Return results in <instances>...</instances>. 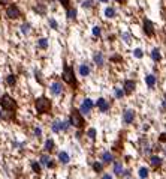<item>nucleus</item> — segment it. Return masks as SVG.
Segmentation results:
<instances>
[{
	"label": "nucleus",
	"instance_id": "1",
	"mask_svg": "<svg viewBox=\"0 0 166 179\" xmlns=\"http://www.w3.org/2000/svg\"><path fill=\"white\" fill-rule=\"evenodd\" d=\"M61 80H63V83L67 86H70L72 89H76V86H78V80H76V74H75L74 68L70 66V65H65L63 66V72H61Z\"/></svg>",
	"mask_w": 166,
	"mask_h": 179
},
{
	"label": "nucleus",
	"instance_id": "2",
	"mask_svg": "<svg viewBox=\"0 0 166 179\" xmlns=\"http://www.w3.org/2000/svg\"><path fill=\"white\" fill-rule=\"evenodd\" d=\"M34 109L39 114H43V113H50L51 109H52V102L48 96H39L36 101H34Z\"/></svg>",
	"mask_w": 166,
	"mask_h": 179
},
{
	"label": "nucleus",
	"instance_id": "3",
	"mask_svg": "<svg viewBox=\"0 0 166 179\" xmlns=\"http://www.w3.org/2000/svg\"><path fill=\"white\" fill-rule=\"evenodd\" d=\"M69 123H70L72 127L78 128V129L84 128V125H85L84 114L79 110H78V109H72V111H70V116H69Z\"/></svg>",
	"mask_w": 166,
	"mask_h": 179
},
{
	"label": "nucleus",
	"instance_id": "4",
	"mask_svg": "<svg viewBox=\"0 0 166 179\" xmlns=\"http://www.w3.org/2000/svg\"><path fill=\"white\" fill-rule=\"evenodd\" d=\"M5 15H6V18L8 20H18V18L23 17V11H21V8L18 6L17 3H9L8 6H5Z\"/></svg>",
	"mask_w": 166,
	"mask_h": 179
},
{
	"label": "nucleus",
	"instance_id": "5",
	"mask_svg": "<svg viewBox=\"0 0 166 179\" xmlns=\"http://www.w3.org/2000/svg\"><path fill=\"white\" fill-rule=\"evenodd\" d=\"M0 107L5 110H17V101L11 96L9 94L0 95Z\"/></svg>",
	"mask_w": 166,
	"mask_h": 179
},
{
	"label": "nucleus",
	"instance_id": "6",
	"mask_svg": "<svg viewBox=\"0 0 166 179\" xmlns=\"http://www.w3.org/2000/svg\"><path fill=\"white\" fill-rule=\"evenodd\" d=\"M142 32L145 33V36H148V38H153L154 33H156L154 23H153L148 17H144V20H142Z\"/></svg>",
	"mask_w": 166,
	"mask_h": 179
},
{
	"label": "nucleus",
	"instance_id": "7",
	"mask_svg": "<svg viewBox=\"0 0 166 179\" xmlns=\"http://www.w3.org/2000/svg\"><path fill=\"white\" fill-rule=\"evenodd\" d=\"M93 109H94V102H93L92 98H84L81 105H79V111L83 113L84 116H87V114L92 113Z\"/></svg>",
	"mask_w": 166,
	"mask_h": 179
},
{
	"label": "nucleus",
	"instance_id": "8",
	"mask_svg": "<svg viewBox=\"0 0 166 179\" xmlns=\"http://www.w3.org/2000/svg\"><path fill=\"white\" fill-rule=\"evenodd\" d=\"M93 63L96 65V66H105V63H106V57H105V54H103V51L100 50H96L93 53Z\"/></svg>",
	"mask_w": 166,
	"mask_h": 179
},
{
	"label": "nucleus",
	"instance_id": "9",
	"mask_svg": "<svg viewBox=\"0 0 166 179\" xmlns=\"http://www.w3.org/2000/svg\"><path fill=\"white\" fill-rule=\"evenodd\" d=\"M123 92H124V95H132L133 92H135V89H136V81L135 80H132V78H127V80H124V83H123Z\"/></svg>",
	"mask_w": 166,
	"mask_h": 179
},
{
	"label": "nucleus",
	"instance_id": "10",
	"mask_svg": "<svg viewBox=\"0 0 166 179\" xmlns=\"http://www.w3.org/2000/svg\"><path fill=\"white\" fill-rule=\"evenodd\" d=\"M63 90H65V85L61 81H52L50 85V92L54 96H60V95L63 94Z\"/></svg>",
	"mask_w": 166,
	"mask_h": 179
},
{
	"label": "nucleus",
	"instance_id": "11",
	"mask_svg": "<svg viewBox=\"0 0 166 179\" xmlns=\"http://www.w3.org/2000/svg\"><path fill=\"white\" fill-rule=\"evenodd\" d=\"M78 74H79V77H83V78L90 77L92 75V66H90L87 62L79 63V65H78Z\"/></svg>",
	"mask_w": 166,
	"mask_h": 179
},
{
	"label": "nucleus",
	"instance_id": "12",
	"mask_svg": "<svg viewBox=\"0 0 166 179\" xmlns=\"http://www.w3.org/2000/svg\"><path fill=\"white\" fill-rule=\"evenodd\" d=\"M97 109H99V111H102V113H106V111H109V109H111V102L106 99V98H99L97 99V102L94 104Z\"/></svg>",
	"mask_w": 166,
	"mask_h": 179
},
{
	"label": "nucleus",
	"instance_id": "13",
	"mask_svg": "<svg viewBox=\"0 0 166 179\" xmlns=\"http://www.w3.org/2000/svg\"><path fill=\"white\" fill-rule=\"evenodd\" d=\"M118 15V11H117L115 6H111V5H106L105 9H103V17L108 18V20H114V18Z\"/></svg>",
	"mask_w": 166,
	"mask_h": 179
},
{
	"label": "nucleus",
	"instance_id": "14",
	"mask_svg": "<svg viewBox=\"0 0 166 179\" xmlns=\"http://www.w3.org/2000/svg\"><path fill=\"white\" fill-rule=\"evenodd\" d=\"M135 110H132V109H126L124 111H123V123H126V125H130V123H133V120H135Z\"/></svg>",
	"mask_w": 166,
	"mask_h": 179
},
{
	"label": "nucleus",
	"instance_id": "15",
	"mask_svg": "<svg viewBox=\"0 0 166 179\" xmlns=\"http://www.w3.org/2000/svg\"><path fill=\"white\" fill-rule=\"evenodd\" d=\"M20 32L24 35V36H29V35L33 32V26H32V23H29V21L21 23V24H20Z\"/></svg>",
	"mask_w": 166,
	"mask_h": 179
},
{
	"label": "nucleus",
	"instance_id": "16",
	"mask_svg": "<svg viewBox=\"0 0 166 179\" xmlns=\"http://www.w3.org/2000/svg\"><path fill=\"white\" fill-rule=\"evenodd\" d=\"M0 119L3 120H14L15 119V110H0Z\"/></svg>",
	"mask_w": 166,
	"mask_h": 179
},
{
	"label": "nucleus",
	"instance_id": "17",
	"mask_svg": "<svg viewBox=\"0 0 166 179\" xmlns=\"http://www.w3.org/2000/svg\"><path fill=\"white\" fill-rule=\"evenodd\" d=\"M145 85H147L148 89H154L156 85H157V77L154 74H147L145 75Z\"/></svg>",
	"mask_w": 166,
	"mask_h": 179
},
{
	"label": "nucleus",
	"instance_id": "18",
	"mask_svg": "<svg viewBox=\"0 0 166 179\" xmlns=\"http://www.w3.org/2000/svg\"><path fill=\"white\" fill-rule=\"evenodd\" d=\"M66 18L70 20V21H75L78 18V9L75 8V6H72V5L69 8H66Z\"/></svg>",
	"mask_w": 166,
	"mask_h": 179
},
{
	"label": "nucleus",
	"instance_id": "19",
	"mask_svg": "<svg viewBox=\"0 0 166 179\" xmlns=\"http://www.w3.org/2000/svg\"><path fill=\"white\" fill-rule=\"evenodd\" d=\"M33 11L38 14V15H45V14H47V5L42 3V2H38V3L33 6Z\"/></svg>",
	"mask_w": 166,
	"mask_h": 179
},
{
	"label": "nucleus",
	"instance_id": "20",
	"mask_svg": "<svg viewBox=\"0 0 166 179\" xmlns=\"http://www.w3.org/2000/svg\"><path fill=\"white\" fill-rule=\"evenodd\" d=\"M150 57H151V60H153V62L159 63V62L162 60V53H160V50H159V48H153V50L150 51Z\"/></svg>",
	"mask_w": 166,
	"mask_h": 179
},
{
	"label": "nucleus",
	"instance_id": "21",
	"mask_svg": "<svg viewBox=\"0 0 166 179\" xmlns=\"http://www.w3.org/2000/svg\"><path fill=\"white\" fill-rule=\"evenodd\" d=\"M38 47H39L41 50H48V47H50L48 38H47V36H41V38L38 39Z\"/></svg>",
	"mask_w": 166,
	"mask_h": 179
},
{
	"label": "nucleus",
	"instance_id": "22",
	"mask_svg": "<svg viewBox=\"0 0 166 179\" xmlns=\"http://www.w3.org/2000/svg\"><path fill=\"white\" fill-rule=\"evenodd\" d=\"M79 6L84 9V11H92L94 8V0H81L79 2Z\"/></svg>",
	"mask_w": 166,
	"mask_h": 179
},
{
	"label": "nucleus",
	"instance_id": "23",
	"mask_svg": "<svg viewBox=\"0 0 166 179\" xmlns=\"http://www.w3.org/2000/svg\"><path fill=\"white\" fill-rule=\"evenodd\" d=\"M5 83H6L9 87H14V86L17 85V75H15V74H8L6 78H5Z\"/></svg>",
	"mask_w": 166,
	"mask_h": 179
},
{
	"label": "nucleus",
	"instance_id": "24",
	"mask_svg": "<svg viewBox=\"0 0 166 179\" xmlns=\"http://www.w3.org/2000/svg\"><path fill=\"white\" fill-rule=\"evenodd\" d=\"M150 162H151L153 167H160V166L163 164V160H162L160 157H157V155H151V157H150Z\"/></svg>",
	"mask_w": 166,
	"mask_h": 179
},
{
	"label": "nucleus",
	"instance_id": "25",
	"mask_svg": "<svg viewBox=\"0 0 166 179\" xmlns=\"http://www.w3.org/2000/svg\"><path fill=\"white\" fill-rule=\"evenodd\" d=\"M58 160H60V162H63V164H67V162L70 161V155L66 151H60L58 152Z\"/></svg>",
	"mask_w": 166,
	"mask_h": 179
},
{
	"label": "nucleus",
	"instance_id": "26",
	"mask_svg": "<svg viewBox=\"0 0 166 179\" xmlns=\"http://www.w3.org/2000/svg\"><path fill=\"white\" fill-rule=\"evenodd\" d=\"M100 158H102V162H103V164H111L112 160H114V155L111 152H103L100 155Z\"/></svg>",
	"mask_w": 166,
	"mask_h": 179
},
{
	"label": "nucleus",
	"instance_id": "27",
	"mask_svg": "<svg viewBox=\"0 0 166 179\" xmlns=\"http://www.w3.org/2000/svg\"><path fill=\"white\" fill-rule=\"evenodd\" d=\"M51 131L52 133H60L61 131V120H58V119L52 120L51 122Z\"/></svg>",
	"mask_w": 166,
	"mask_h": 179
},
{
	"label": "nucleus",
	"instance_id": "28",
	"mask_svg": "<svg viewBox=\"0 0 166 179\" xmlns=\"http://www.w3.org/2000/svg\"><path fill=\"white\" fill-rule=\"evenodd\" d=\"M148 169L147 167H139V170H138V176H139V179H147L148 178Z\"/></svg>",
	"mask_w": 166,
	"mask_h": 179
},
{
	"label": "nucleus",
	"instance_id": "29",
	"mask_svg": "<svg viewBox=\"0 0 166 179\" xmlns=\"http://www.w3.org/2000/svg\"><path fill=\"white\" fill-rule=\"evenodd\" d=\"M114 96H115V99H123L126 95L121 87H114Z\"/></svg>",
	"mask_w": 166,
	"mask_h": 179
},
{
	"label": "nucleus",
	"instance_id": "30",
	"mask_svg": "<svg viewBox=\"0 0 166 179\" xmlns=\"http://www.w3.org/2000/svg\"><path fill=\"white\" fill-rule=\"evenodd\" d=\"M43 148H45V151H47V152H51V151L56 148V143H54V140H52V138H48V140L45 142V146H43Z\"/></svg>",
	"mask_w": 166,
	"mask_h": 179
},
{
	"label": "nucleus",
	"instance_id": "31",
	"mask_svg": "<svg viewBox=\"0 0 166 179\" xmlns=\"http://www.w3.org/2000/svg\"><path fill=\"white\" fill-rule=\"evenodd\" d=\"M123 170H124V169H123V164H121L120 161H117L115 164H114V173H115L117 176H121Z\"/></svg>",
	"mask_w": 166,
	"mask_h": 179
},
{
	"label": "nucleus",
	"instance_id": "32",
	"mask_svg": "<svg viewBox=\"0 0 166 179\" xmlns=\"http://www.w3.org/2000/svg\"><path fill=\"white\" fill-rule=\"evenodd\" d=\"M50 161H51V158L48 157V155H42L41 158H39V164H41L42 167H48Z\"/></svg>",
	"mask_w": 166,
	"mask_h": 179
},
{
	"label": "nucleus",
	"instance_id": "33",
	"mask_svg": "<svg viewBox=\"0 0 166 179\" xmlns=\"http://www.w3.org/2000/svg\"><path fill=\"white\" fill-rule=\"evenodd\" d=\"M92 35L94 38H100L102 36V29H100V26H93L92 27Z\"/></svg>",
	"mask_w": 166,
	"mask_h": 179
},
{
	"label": "nucleus",
	"instance_id": "34",
	"mask_svg": "<svg viewBox=\"0 0 166 179\" xmlns=\"http://www.w3.org/2000/svg\"><path fill=\"white\" fill-rule=\"evenodd\" d=\"M48 26H50V29H52V30H58V21L56 20V18H48Z\"/></svg>",
	"mask_w": 166,
	"mask_h": 179
},
{
	"label": "nucleus",
	"instance_id": "35",
	"mask_svg": "<svg viewBox=\"0 0 166 179\" xmlns=\"http://www.w3.org/2000/svg\"><path fill=\"white\" fill-rule=\"evenodd\" d=\"M121 41L124 44H130L132 42V35L129 33V32H123L121 33Z\"/></svg>",
	"mask_w": 166,
	"mask_h": 179
},
{
	"label": "nucleus",
	"instance_id": "36",
	"mask_svg": "<svg viewBox=\"0 0 166 179\" xmlns=\"http://www.w3.org/2000/svg\"><path fill=\"white\" fill-rule=\"evenodd\" d=\"M133 56H135L136 59H142V57H144V50L139 48V47L135 48V50H133Z\"/></svg>",
	"mask_w": 166,
	"mask_h": 179
},
{
	"label": "nucleus",
	"instance_id": "37",
	"mask_svg": "<svg viewBox=\"0 0 166 179\" xmlns=\"http://www.w3.org/2000/svg\"><path fill=\"white\" fill-rule=\"evenodd\" d=\"M93 169H94V172H97V173H100V172H103V162H93Z\"/></svg>",
	"mask_w": 166,
	"mask_h": 179
},
{
	"label": "nucleus",
	"instance_id": "38",
	"mask_svg": "<svg viewBox=\"0 0 166 179\" xmlns=\"http://www.w3.org/2000/svg\"><path fill=\"white\" fill-rule=\"evenodd\" d=\"M87 136L90 140H96V128H88L87 129Z\"/></svg>",
	"mask_w": 166,
	"mask_h": 179
},
{
	"label": "nucleus",
	"instance_id": "39",
	"mask_svg": "<svg viewBox=\"0 0 166 179\" xmlns=\"http://www.w3.org/2000/svg\"><path fill=\"white\" fill-rule=\"evenodd\" d=\"M32 167H33V170H34V173H41V170H42V166L39 164L38 161H32Z\"/></svg>",
	"mask_w": 166,
	"mask_h": 179
},
{
	"label": "nucleus",
	"instance_id": "40",
	"mask_svg": "<svg viewBox=\"0 0 166 179\" xmlns=\"http://www.w3.org/2000/svg\"><path fill=\"white\" fill-rule=\"evenodd\" d=\"M69 128H70V123H69V120H61V131H69Z\"/></svg>",
	"mask_w": 166,
	"mask_h": 179
},
{
	"label": "nucleus",
	"instance_id": "41",
	"mask_svg": "<svg viewBox=\"0 0 166 179\" xmlns=\"http://www.w3.org/2000/svg\"><path fill=\"white\" fill-rule=\"evenodd\" d=\"M57 2H58V3H60V5H61V6H63L65 9L69 8V6L72 5V3H70V0H57Z\"/></svg>",
	"mask_w": 166,
	"mask_h": 179
},
{
	"label": "nucleus",
	"instance_id": "42",
	"mask_svg": "<svg viewBox=\"0 0 166 179\" xmlns=\"http://www.w3.org/2000/svg\"><path fill=\"white\" fill-rule=\"evenodd\" d=\"M34 136H36V137H41L42 136V128H39V127L34 128Z\"/></svg>",
	"mask_w": 166,
	"mask_h": 179
},
{
	"label": "nucleus",
	"instance_id": "43",
	"mask_svg": "<svg viewBox=\"0 0 166 179\" xmlns=\"http://www.w3.org/2000/svg\"><path fill=\"white\" fill-rule=\"evenodd\" d=\"M12 0H0V6H8Z\"/></svg>",
	"mask_w": 166,
	"mask_h": 179
},
{
	"label": "nucleus",
	"instance_id": "44",
	"mask_svg": "<svg viewBox=\"0 0 166 179\" xmlns=\"http://www.w3.org/2000/svg\"><path fill=\"white\" fill-rule=\"evenodd\" d=\"M159 140H160L162 143H165V142H166V133H162V134H160V137H159Z\"/></svg>",
	"mask_w": 166,
	"mask_h": 179
},
{
	"label": "nucleus",
	"instance_id": "45",
	"mask_svg": "<svg viewBox=\"0 0 166 179\" xmlns=\"http://www.w3.org/2000/svg\"><path fill=\"white\" fill-rule=\"evenodd\" d=\"M114 2H115L117 5H121V6H123V5H126V2H127V0H114Z\"/></svg>",
	"mask_w": 166,
	"mask_h": 179
},
{
	"label": "nucleus",
	"instance_id": "46",
	"mask_svg": "<svg viewBox=\"0 0 166 179\" xmlns=\"http://www.w3.org/2000/svg\"><path fill=\"white\" fill-rule=\"evenodd\" d=\"M97 3H102V5H108L109 0H97Z\"/></svg>",
	"mask_w": 166,
	"mask_h": 179
},
{
	"label": "nucleus",
	"instance_id": "47",
	"mask_svg": "<svg viewBox=\"0 0 166 179\" xmlns=\"http://www.w3.org/2000/svg\"><path fill=\"white\" fill-rule=\"evenodd\" d=\"M102 179H112V175H108V173H106V175L102 176Z\"/></svg>",
	"mask_w": 166,
	"mask_h": 179
},
{
	"label": "nucleus",
	"instance_id": "48",
	"mask_svg": "<svg viewBox=\"0 0 166 179\" xmlns=\"http://www.w3.org/2000/svg\"><path fill=\"white\" fill-rule=\"evenodd\" d=\"M162 109L166 110V98H165V99H162Z\"/></svg>",
	"mask_w": 166,
	"mask_h": 179
}]
</instances>
